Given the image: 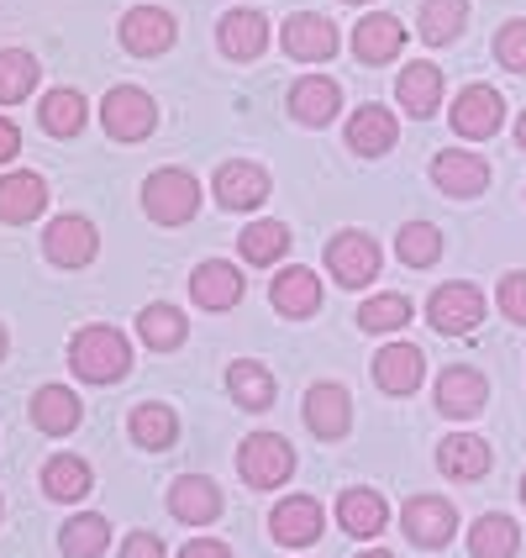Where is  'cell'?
<instances>
[{"instance_id":"obj_8","label":"cell","mask_w":526,"mask_h":558,"mask_svg":"<svg viewBox=\"0 0 526 558\" xmlns=\"http://www.w3.org/2000/svg\"><path fill=\"white\" fill-rule=\"evenodd\" d=\"M490 401V385H485V374L468 369V364H453V369H442L437 379V411L442 416H453V422H468V416H479Z\"/></svg>"},{"instance_id":"obj_10","label":"cell","mask_w":526,"mask_h":558,"mask_svg":"<svg viewBox=\"0 0 526 558\" xmlns=\"http://www.w3.org/2000/svg\"><path fill=\"white\" fill-rule=\"evenodd\" d=\"M122 48L137 53V59L169 53V48H174V16L158 11V5H132L122 16Z\"/></svg>"},{"instance_id":"obj_35","label":"cell","mask_w":526,"mask_h":558,"mask_svg":"<svg viewBox=\"0 0 526 558\" xmlns=\"http://www.w3.org/2000/svg\"><path fill=\"white\" fill-rule=\"evenodd\" d=\"M42 490H48L53 500L90 496V464H85V459H69V453L48 459V464H42Z\"/></svg>"},{"instance_id":"obj_11","label":"cell","mask_w":526,"mask_h":558,"mask_svg":"<svg viewBox=\"0 0 526 558\" xmlns=\"http://www.w3.org/2000/svg\"><path fill=\"white\" fill-rule=\"evenodd\" d=\"M279 37H284V53L301 63H327L338 53V27L327 16H316V11H295Z\"/></svg>"},{"instance_id":"obj_51","label":"cell","mask_w":526,"mask_h":558,"mask_svg":"<svg viewBox=\"0 0 526 558\" xmlns=\"http://www.w3.org/2000/svg\"><path fill=\"white\" fill-rule=\"evenodd\" d=\"M347 5H364V0H347Z\"/></svg>"},{"instance_id":"obj_43","label":"cell","mask_w":526,"mask_h":558,"mask_svg":"<svg viewBox=\"0 0 526 558\" xmlns=\"http://www.w3.org/2000/svg\"><path fill=\"white\" fill-rule=\"evenodd\" d=\"M500 311H505L511 322H526V275L522 269L500 279Z\"/></svg>"},{"instance_id":"obj_26","label":"cell","mask_w":526,"mask_h":558,"mask_svg":"<svg viewBox=\"0 0 526 558\" xmlns=\"http://www.w3.org/2000/svg\"><path fill=\"white\" fill-rule=\"evenodd\" d=\"M395 95H401V111H411V117H432L437 106H442V69L427 63V59L411 63V69H401Z\"/></svg>"},{"instance_id":"obj_49","label":"cell","mask_w":526,"mask_h":558,"mask_svg":"<svg viewBox=\"0 0 526 558\" xmlns=\"http://www.w3.org/2000/svg\"><path fill=\"white\" fill-rule=\"evenodd\" d=\"M0 359H5V327H0Z\"/></svg>"},{"instance_id":"obj_19","label":"cell","mask_w":526,"mask_h":558,"mask_svg":"<svg viewBox=\"0 0 526 558\" xmlns=\"http://www.w3.org/2000/svg\"><path fill=\"white\" fill-rule=\"evenodd\" d=\"M169 511H174L180 522H189V527H206V522L221 517V490L206 474H185V480H174V490H169Z\"/></svg>"},{"instance_id":"obj_24","label":"cell","mask_w":526,"mask_h":558,"mask_svg":"<svg viewBox=\"0 0 526 558\" xmlns=\"http://www.w3.org/2000/svg\"><path fill=\"white\" fill-rule=\"evenodd\" d=\"M437 464H442V474L448 480H485L490 474V464H496V453H490V442L485 437H448L442 448H437Z\"/></svg>"},{"instance_id":"obj_3","label":"cell","mask_w":526,"mask_h":558,"mask_svg":"<svg viewBox=\"0 0 526 558\" xmlns=\"http://www.w3.org/2000/svg\"><path fill=\"white\" fill-rule=\"evenodd\" d=\"M100 122H106V132H111L117 143H143V137L158 126V106L148 90L117 85V90L100 100Z\"/></svg>"},{"instance_id":"obj_17","label":"cell","mask_w":526,"mask_h":558,"mask_svg":"<svg viewBox=\"0 0 526 558\" xmlns=\"http://www.w3.org/2000/svg\"><path fill=\"white\" fill-rule=\"evenodd\" d=\"M306 427L316 437H342L353 427V396L342 385H310L306 390Z\"/></svg>"},{"instance_id":"obj_22","label":"cell","mask_w":526,"mask_h":558,"mask_svg":"<svg viewBox=\"0 0 526 558\" xmlns=\"http://www.w3.org/2000/svg\"><path fill=\"white\" fill-rule=\"evenodd\" d=\"M269 301H274V311H284V316H316L321 311V279L310 275V269H284V275L269 279Z\"/></svg>"},{"instance_id":"obj_16","label":"cell","mask_w":526,"mask_h":558,"mask_svg":"<svg viewBox=\"0 0 526 558\" xmlns=\"http://www.w3.org/2000/svg\"><path fill=\"white\" fill-rule=\"evenodd\" d=\"M421 374H427V359L411 342H390V348L374 353V379H379L384 396H411L421 385Z\"/></svg>"},{"instance_id":"obj_34","label":"cell","mask_w":526,"mask_h":558,"mask_svg":"<svg viewBox=\"0 0 526 558\" xmlns=\"http://www.w3.org/2000/svg\"><path fill=\"white\" fill-rule=\"evenodd\" d=\"M37 122H42V132H53V137H74V132L85 126V95L79 90H48L42 95Z\"/></svg>"},{"instance_id":"obj_44","label":"cell","mask_w":526,"mask_h":558,"mask_svg":"<svg viewBox=\"0 0 526 558\" xmlns=\"http://www.w3.org/2000/svg\"><path fill=\"white\" fill-rule=\"evenodd\" d=\"M122 558H163V543H158L154 532H132V537H126V548H122Z\"/></svg>"},{"instance_id":"obj_6","label":"cell","mask_w":526,"mask_h":558,"mask_svg":"<svg viewBox=\"0 0 526 558\" xmlns=\"http://www.w3.org/2000/svg\"><path fill=\"white\" fill-rule=\"evenodd\" d=\"M401 527L416 548H448L453 532H458V511H453V500H442V496H416V500H405Z\"/></svg>"},{"instance_id":"obj_39","label":"cell","mask_w":526,"mask_h":558,"mask_svg":"<svg viewBox=\"0 0 526 558\" xmlns=\"http://www.w3.org/2000/svg\"><path fill=\"white\" fill-rule=\"evenodd\" d=\"M395 253H401V264L411 269H427L442 258V232H437L432 221H405L401 238H395Z\"/></svg>"},{"instance_id":"obj_37","label":"cell","mask_w":526,"mask_h":558,"mask_svg":"<svg viewBox=\"0 0 526 558\" xmlns=\"http://www.w3.org/2000/svg\"><path fill=\"white\" fill-rule=\"evenodd\" d=\"M290 253V227L284 221H253L248 232H243V258L258 264V269H269Z\"/></svg>"},{"instance_id":"obj_48","label":"cell","mask_w":526,"mask_h":558,"mask_svg":"<svg viewBox=\"0 0 526 558\" xmlns=\"http://www.w3.org/2000/svg\"><path fill=\"white\" fill-rule=\"evenodd\" d=\"M358 558H390V554H384V548H374V554H358Z\"/></svg>"},{"instance_id":"obj_18","label":"cell","mask_w":526,"mask_h":558,"mask_svg":"<svg viewBox=\"0 0 526 558\" xmlns=\"http://www.w3.org/2000/svg\"><path fill=\"white\" fill-rule=\"evenodd\" d=\"M401 48H405L401 16H384V11H374V16H364V22L353 27V53H358L364 63L401 59Z\"/></svg>"},{"instance_id":"obj_4","label":"cell","mask_w":526,"mask_h":558,"mask_svg":"<svg viewBox=\"0 0 526 558\" xmlns=\"http://www.w3.org/2000/svg\"><path fill=\"white\" fill-rule=\"evenodd\" d=\"M237 469H243V480L253 490H279L295 474V448L274 433H253L243 442V453H237Z\"/></svg>"},{"instance_id":"obj_28","label":"cell","mask_w":526,"mask_h":558,"mask_svg":"<svg viewBox=\"0 0 526 558\" xmlns=\"http://www.w3.org/2000/svg\"><path fill=\"white\" fill-rule=\"evenodd\" d=\"M342 95L332 80H295V90H290V111H295V122L301 126H327L332 117H338Z\"/></svg>"},{"instance_id":"obj_15","label":"cell","mask_w":526,"mask_h":558,"mask_svg":"<svg viewBox=\"0 0 526 558\" xmlns=\"http://www.w3.org/2000/svg\"><path fill=\"white\" fill-rule=\"evenodd\" d=\"M217 201L227 206V211H253V206L269 201V174H264L258 163L232 158V163H221L217 169Z\"/></svg>"},{"instance_id":"obj_40","label":"cell","mask_w":526,"mask_h":558,"mask_svg":"<svg viewBox=\"0 0 526 558\" xmlns=\"http://www.w3.org/2000/svg\"><path fill=\"white\" fill-rule=\"evenodd\" d=\"M468 0H421V37L427 43H453L464 32Z\"/></svg>"},{"instance_id":"obj_30","label":"cell","mask_w":526,"mask_h":558,"mask_svg":"<svg viewBox=\"0 0 526 558\" xmlns=\"http://www.w3.org/2000/svg\"><path fill=\"white\" fill-rule=\"evenodd\" d=\"M384 500L379 490H342L338 500V522L342 532H353V537H374V532H384Z\"/></svg>"},{"instance_id":"obj_14","label":"cell","mask_w":526,"mask_h":558,"mask_svg":"<svg viewBox=\"0 0 526 558\" xmlns=\"http://www.w3.org/2000/svg\"><path fill=\"white\" fill-rule=\"evenodd\" d=\"M500 122H505V100L490 85H468L458 100H453V132L458 137H496Z\"/></svg>"},{"instance_id":"obj_29","label":"cell","mask_w":526,"mask_h":558,"mask_svg":"<svg viewBox=\"0 0 526 558\" xmlns=\"http://www.w3.org/2000/svg\"><path fill=\"white\" fill-rule=\"evenodd\" d=\"M516 548H522V532H516L511 517H500V511L479 517V522L468 527V554L474 558H516Z\"/></svg>"},{"instance_id":"obj_41","label":"cell","mask_w":526,"mask_h":558,"mask_svg":"<svg viewBox=\"0 0 526 558\" xmlns=\"http://www.w3.org/2000/svg\"><path fill=\"white\" fill-rule=\"evenodd\" d=\"M405 322H411V301L405 295H374V301L358 306V327L364 332H395Z\"/></svg>"},{"instance_id":"obj_7","label":"cell","mask_w":526,"mask_h":558,"mask_svg":"<svg viewBox=\"0 0 526 558\" xmlns=\"http://www.w3.org/2000/svg\"><path fill=\"white\" fill-rule=\"evenodd\" d=\"M42 253H48V264H59V269H85L95 253H100L95 221H85V217L48 221V232H42Z\"/></svg>"},{"instance_id":"obj_12","label":"cell","mask_w":526,"mask_h":558,"mask_svg":"<svg viewBox=\"0 0 526 558\" xmlns=\"http://www.w3.org/2000/svg\"><path fill=\"white\" fill-rule=\"evenodd\" d=\"M327 527V511H321V500L310 496H290L274 506V517H269V532H274V543L284 548H310L316 537Z\"/></svg>"},{"instance_id":"obj_38","label":"cell","mask_w":526,"mask_h":558,"mask_svg":"<svg viewBox=\"0 0 526 558\" xmlns=\"http://www.w3.org/2000/svg\"><path fill=\"white\" fill-rule=\"evenodd\" d=\"M37 90V59L22 48H5L0 53V106H16Z\"/></svg>"},{"instance_id":"obj_33","label":"cell","mask_w":526,"mask_h":558,"mask_svg":"<svg viewBox=\"0 0 526 558\" xmlns=\"http://www.w3.org/2000/svg\"><path fill=\"white\" fill-rule=\"evenodd\" d=\"M227 390H232V401L243 405V411H269L274 405V374L264 369V364H253V359H243V364H232V374H227Z\"/></svg>"},{"instance_id":"obj_13","label":"cell","mask_w":526,"mask_h":558,"mask_svg":"<svg viewBox=\"0 0 526 558\" xmlns=\"http://www.w3.org/2000/svg\"><path fill=\"white\" fill-rule=\"evenodd\" d=\"M432 180L442 195L468 201V195H485V185H490V163L479 154H464V148H442V154L432 158Z\"/></svg>"},{"instance_id":"obj_36","label":"cell","mask_w":526,"mask_h":558,"mask_svg":"<svg viewBox=\"0 0 526 558\" xmlns=\"http://www.w3.org/2000/svg\"><path fill=\"white\" fill-rule=\"evenodd\" d=\"M137 332H143V342L148 348H158V353H169V348H180L185 342V332H189V322L180 316V306H148L143 316H137Z\"/></svg>"},{"instance_id":"obj_27","label":"cell","mask_w":526,"mask_h":558,"mask_svg":"<svg viewBox=\"0 0 526 558\" xmlns=\"http://www.w3.org/2000/svg\"><path fill=\"white\" fill-rule=\"evenodd\" d=\"M32 422H37V433H48V437L74 433L79 427V396L63 390V385H42L32 396Z\"/></svg>"},{"instance_id":"obj_9","label":"cell","mask_w":526,"mask_h":558,"mask_svg":"<svg viewBox=\"0 0 526 558\" xmlns=\"http://www.w3.org/2000/svg\"><path fill=\"white\" fill-rule=\"evenodd\" d=\"M327 269H332V279H342L347 290L369 284V279L379 275V248H374V238H364V232H338V238L327 243Z\"/></svg>"},{"instance_id":"obj_2","label":"cell","mask_w":526,"mask_h":558,"mask_svg":"<svg viewBox=\"0 0 526 558\" xmlns=\"http://www.w3.org/2000/svg\"><path fill=\"white\" fill-rule=\"evenodd\" d=\"M143 211L158 221V227H180L200 211V185H195V174L185 169H158L148 174V185H143Z\"/></svg>"},{"instance_id":"obj_20","label":"cell","mask_w":526,"mask_h":558,"mask_svg":"<svg viewBox=\"0 0 526 558\" xmlns=\"http://www.w3.org/2000/svg\"><path fill=\"white\" fill-rule=\"evenodd\" d=\"M189 295H195V306H206V311H232L243 301V275L232 264L211 258V264H200L189 275Z\"/></svg>"},{"instance_id":"obj_5","label":"cell","mask_w":526,"mask_h":558,"mask_svg":"<svg viewBox=\"0 0 526 558\" xmlns=\"http://www.w3.org/2000/svg\"><path fill=\"white\" fill-rule=\"evenodd\" d=\"M427 322L442 338H464L485 322V295L474 284H442V290L427 295Z\"/></svg>"},{"instance_id":"obj_23","label":"cell","mask_w":526,"mask_h":558,"mask_svg":"<svg viewBox=\"0 0 526 558\" xmlns=\"http://www.w3.org/2000/svg\"><path fill=\"white\" fill-rule=\"evenodd\" d=\"M48 206V185H42V174H0V221H11V227H22L32 221L37 211Z\"/></svg>"},{"instance_id":"obj_31","label":"cell","mask_w":526,"mask_h":558,"mask_svg":"<svg viewBox=\"0 0 526 558\" xmlns=\"http://www.w3.org/2000/svg\"><path fill=\"white\" fill-rule=\"evenodd\" d=\"M106 543H111V522L95 517V511H79V517L63 522V532H59L63 558H100L106 554Z\"/></svg>"},{"instance_id":"obj_42","label":"cell","mask_w":526,"mask_h":558,"mask_svg":"<svg viewBox=\"0 0 526 558\" xmlns=\"http://www.w3.org/2000/svg\"><path fill=\"white\" fill-rule=\"evenodd\" d=\"M496 59L511 69V74H526V22H505L496 37Z\"/></svg>"},{"instance_id":"obj_50","label":"cell","mask_w":526,"mask_h":558,"mask_svg":"<svg viewBox=\"0 0 526 558\" xmlns=\"http://www.w3.org/2000/svg\"><path fill=\"white\" fill-rule=\"evenodd\" d=\"M522 500H526V474H522Z\"/></svg>"},{"instance_id":"obj_32","label":"cell","mask_w":526,"mask_h":558,"mask_svg":"<svg viewBox=\"0 0 526 558\" xmlns=\"http://www.w3.org/2000/svg\"><path fill=\"white\" fill-rule=\"evenodd\" d=\"M126 433L137 448H148V453H163L174 437H180V422H174V411L169 405H137L132 416H126Z\"/></svg>"},{"instance_id":"obj_25","label":"cell","mask_w":526,"mask_h":558,"mask_svg":"<svg viewBox=\"0 0 526 558\" xmlns=\"http://www.w3.org/2000/svg\"><path fill=\"white\" fill-rule=\"evenodd\" d=\"M221 53L227 59H258L264 48H269V22L258 16V11H232V16H221V32H217Z\"/></svg>"},{"instance_id":"obj_21","label":"cell","mask_w":526,"mask_h":558,"mask_svg":"<svg viewBox=\"0 0 526 558\" xmlns=\"http://www.w3.org/2000/svg\"><path fill=\"white\" fill-rule=\"evenodd\" d=\"M395 111H384V106H358L353 111V122H347V148L364 158H379L395 148Z\"/></svg>"},{"instance_id":"obj_47","label":"cell","mask_w":526,"mask_h":558,"mask_svg":"<svg viewBox=\"0 0 526 558\" xmlns=\"http://www.w3.org/2000/svg\"><path fill=\"white\" fill-rule=\"evenodd\" d=\"M516 143H522V154H526V111H522V122H516Z\"/></svg>"},{"instance_id":"obj_45","label":"cell","mask_w":526,"mask_h":558,"mask_svg":"<svg viewBox=\"0 0 526 558\" xmlns=\"http://www.w3.org/2000/svg\"><path fill=\"white\" fill-rule=\"evenodd\" d=\"M180 558H232V548L217 543V537H195V543H185V554Z\"/></svg>"},{"instance_id":"obj_1","label":"cell","mask_w":526,"mask_h":558,"mask_svg":"<svg viewBox=\"0 0 526 558\" xmlns=\"http://www.w3.org/2000/svg\"><path fill=\"white\" fill-rule=\"evenodd\" d=\"M69 364L85 385H117L126 369H132V348L117 327H85L74 348H69Z\"/></svg>"},{"instance_id":"obj_46","label":"cell","mask_w":526,"mask_h":558,"mask_svg":"<svg viewBox=\"0 0 526 558\" xmlns=\"http://www.w3.org/2000/svg\"><path fill=\"white\" fill-rule=\"evenodd\" d=\"M22 154V132H16V122H5V117H0V163H5V158H16Z\"/></svg>"}]
</instances>
